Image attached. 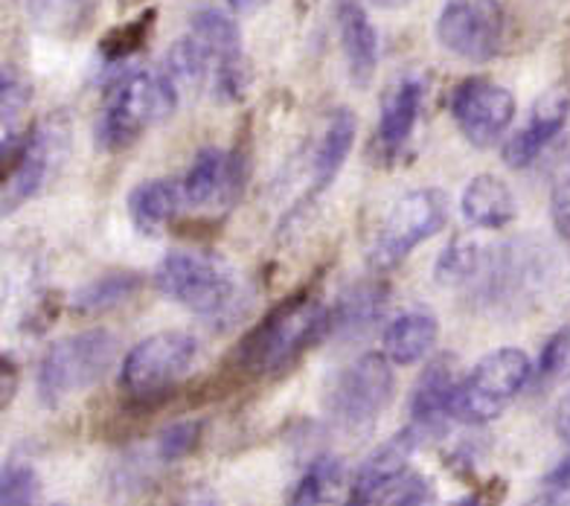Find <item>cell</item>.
<instances>
[{"instance_id":"cell-1","label":"cell","mask_w":570,"mask_h":506,"mask_svg":"<svg viewBox=\"0 0 570 506\" xmlns=\"http://www.w3.org/2000/svg\"><path fill=\"white\" fill-rule=\"evenodd\" d=\"M330 335L332 311L312 291H297L242 335L230 349V364L248 378L277 376Z\"/></svg>"},{"instance_id":"cell-2","label":"cell","mask_w":570,"mask_h":506,"mask_svg":"<svg viewBox=\"0 0 570 506\" xmlns=\"http://www.w3.org/2000/svg\"><path fill=\"white\" fill-rule=\"evenodd\" d=\"M180 88L160 70L131 68L114 76L106 88V102L94 126V143L102 151H122L135 146L142 131L173 117Z\"/></svg>"},{"instance_id":"cell-3","label":"cell","mask_w":570,"mask_h":506,"mask_svg":"<svg viewBox=\"0 0 570 506\" xmlns=\"http://www.w3.org/2000/svg\"><path fill=\"white\" fill-rule=\"evenodd\" d=\"M120 344L108 329H88L56 340L38 364L36 390L45 408H56L76 394H85L108 376Z\"/></svg>"},{"instance_id":"cell-4","label":"cell","mask_w":570,"mask_h":506,"mask_svg":"<svg viewBox=\"0 0 570 506\" xmlns=\"http://www.w3.org/2000/svg\"><path fill=\"white\" fill-rule=\"evenodd\" d=\"M155 288L166 300L178 302L184 309L216 318L236 300L239 282L230 265L222 262L204 250H173L160 259L155 271Z\"/></svg>"},{"instance_id":"cell-5","label":"cell","mask_w":570,"mask_h":506,"mask_svg":"<svg viewBox=\"0 0 570 506\" xmlns=\"http://www.w3.org/2000/svg\"><path fill=\"white\" fill-rule=\"evenodd\" d=\"M533 381V364L524 349L501 347L478 361L460 381L454 396V419L465 425H487L510 408L527 385Z\"/></svg>"},{"instance_id":"cell-6","label":"cell","mask_w":570,"mask_h":506,"mask_svg":"<svg viewBox=\"0 0 570 506\" xmlns=\"http://www.w3.org/2000/svg\"><path fill=\"white\" fill-rule=\"evenodd\" d=\"M198 356V340L178 329H166L142 338L122 358L120 385L131 401H164L173 387L193 370Z\"/></svg>"},{"instance_id":"cell-7","label":"cell","mask_w":570,"mask_h":506,"mask_svg":"<svg viewBox=\"0 0 570 506\" xmlns=\"http://www.w3.org/2000/svg\"><path fill=\"white\" fill-rule=\"evenodd\" d=\"M449 225V198L440 189H413L391 207L384 225L370 248L375 271H393L411 257L422 242L434 239Z\"/></svg>"},{"instance_id":"cell-8","label":"cell","mask_w":570,"mask_h":506,"mask_svg":"<svg viewBox=\"0 0 570 506\" xmlns=\"http://www.w3.org/2000/svg\"><path fill=\"white\" fill-rule=\"evenodd\" d=\"M65 126L47 120L32 131L3 135V216H12L21 205L45 189L47 178L65 151Z\"/></svg>"},{"instance_id":"cell-9","label":"cell","mask_w":570,"mask_h":506,"mask_svg":"<svg viewBox=\"0 0 570 506\" xmlns=\"http://www.w3.org/2000/svg\"><path fill=\"white\" fill-rule=\"evenodd\" d=\"M384 353H364L335 376L330 414L344 431H370L393 399V367Z\"/></svg>"},{"instance_id":"cell-10","label":"cell","mask_w":570,"mask_h":506,"mask_svg":"<svg viewBox=\"0 0 570 506\" xmlns=\"http://www.w3.org/2000/svg\"><path fill=\"white\" fill-rule=\"evenodd\" d=\"M507 12L501 0H445L436 18V41L465 61H489L501 53Z\"/></svg>"},{"instance_id":"cell-11","label":"cell","mask_w":570,"mask_h":506,"mask_svg":"<svg viewBox=\"0 0 570 506\" xmlns=\"http://www.w3.org/2000/svg\"><path fill=\"white\" fill-rule=\"evenodd\" d=\"M449 108L465 140L478 149H489L510 129L515 97L487 76H469L451 91Z\"/></svg>"},{"instance_id":"cell-12","label":"cell","mask_w":570,"mask_h":506,"mask_svg":"<svg viewBox=\"0 0 570 506\" xmlns=\"http://www.w3.org/2000/svg\"><path fill=\"white\" fill-rule=\"evenodd\" d=\"M458 376L449 356H436L428 361L420 381L411 394V423L405 434L420 448L431 439L449 431V419H454V396H458Z\"/></svg>"},{"instance_id":"cell-13","label":"cell","mask_w":570,"mask_h":506,"mask_svg":"<svg viewBox=\"0 0 570 506\" xmlns=\"http://www.w3.org/2000/svg\"><path fill=\"white\" fill-rule=\"evenodd\" d=\"M483 274V297L487 302H515L533 297L541 286H544V274H548V257L541 250L533 248H518L510 245L503 248L492 262L483 259L481 271Z\"/></svg>"},{"instance_id":"cell-14","label":"cell","mask_w":570,"mask_h":506,"mask_svg":"<svg viewBox=\"0 0 570 506\" xmlns=\"http://www.w3.org/2000/svg\"><path fill=\"white\" fill-rule=\"evenodd\" d=\"M242 178H245V158L239 151H222L216 146H202L196 158L189 163L180 189H184V205L204 207L210 201H233L239 196Z\"/></svg>"},{"instance_id":"cell-15","label":"cell","mask_w":570,"mask_h":506,"mask_svg":"<svg viewBox=\"0 0 570 506\" xmlns=\"http://www.w3.org/2000/svg\"><path fill=\"white\" fill-rule=\"evenodd\" d=\"M570 117V88L559 85L553 91H548L544 97H539V102L533 106L530 117H527L524 129L515 131V135L507 140L503 146V163L512 169L530 167L541 151L553 143L559 131L564 129V122Z\"/></svg>"},{"instance_id":"cell-16","label":"cell","mask_w":570,"mask_h":506,"mask_svg":"<svg viewBox=\"0 0 570 506\" xmlns=\"http://www.w3.org/2000/svg\"><path fill=\"white\" fill-rule=\"evenodd\" d=\"M425 93L428 79H422L420 73L399 76L396 82L384 91L382 113H379V143L384 151H399L411 140Z\"/></svg>"},{"instance_id":"cell-17","label":"cell","mask_w":570,"mask_h":506,"mask_svg":"<svg viewBox=\"0 0 570 506\" xmlns=\"http://www.w3.org/2000/svg\"><path fill=\"white\" fill-rule=\"evenodd\" d=\"M335 21H338L350 79L358 88H367L379 68V32L370 21L367 9L361 7L358 0H338Z\"/></svg>"},{"instance_id":"cell-18","label":"cell","mask_w":570,"mask_h":506,"mask_svg":"<svg viewBox=\"0 0 570 506\" xmlns=\"http://www.w3.org/2000/svg\"><path fill=\"white\" fill-rule=\"evenodd\" d=\"M416 452L407 434H396L391 443H384L382 448H375L367 460L361 463L358 472L353 477V498L350 504L370 506V504H382L384 492L396 484L399 477L407 472V460L411 454Z\"/></svg>"},{"instance_id":"cell-19","label":"cell","mask_w":570,"mask_h":506,"mask_svg":"<svg viewBox=\"0 0 570 506\" xmlns=\"http://www.w3.org/2000/svg\"><path fill=\"white\" fill-rule=\"evenodd\" d=\"M460 210L469 225L481 227V230H503L518 216L510 183L498 175H478L465 183L463 196H460Z\"/></svg>"},{"instance_id":"cell-20","label":"cell","mask_w":570,"mask_h":506,"mask_svg":"<svg viewBox=\"0 0 570 506\" xmlns=\"http://www.w3.org/2000/svg\"><path fill=\"white\" fill-rule=\"evenodd\" d=\"M440 338V324H436L434 311L411 309L402 311L396 320L387 324L382 335V353L391 358L396 367H411L431 356Z\"/></svg>"},{"instance_id":"cell-21","label":"cell","mask_w":570,"mask_h":506,"mask_svg":"<svg viewBox=\"0 0 570 506\" xmlns=\"http://www.w3.org/2000/svg\"><path fill=\"white\" fill-rule=\"evenodd\" d=\"M184 205V189L169 178H151L128 192V216L146 236H160Z\"/></svg>"},{"instance_id":"cell-22","label":"cell","mask_w":570,"mask_h":506,"mask_svg":"<svg viewBox=\"0 0 570 506\" xmlns=\"http://www.w3.org/2000/svg\"><path fill=\"white\" fill-rule=\"evenodd\" d=\"M387 309V288L379 282H358L346 288L338 302L332 306V335L341 338H358L367 335L379 320L384 318Z\"/></svg>"},{"instance_id":"cell-23","label":"cell","mask_w":570,"mask_h":506,"mask_svg":"<svg viewBox=\"0 0 570 506\" xmlns=\"http://www.w3.org/2000/svg\"><path fill=\"white\" fill-rule=\"evenodd\" d=\"M355 135H358V120L350 108H338V111L330 113V122H326V131H323L315 155V187H312L315 196L335 183L350 151H353Z\"/></svg>"},{"instance_id":"cell-24","label":"cell","mask_w":570,"mask_h":506,"mask_svg":"<svg viewBox=\"0 0 570 506\" xmlns=\"http://www.w3.org/2000/svg\"><path fill=\"white\" fill-rule=\"evenodd\" d=\"M142 288V277L137 271H114L99 280L85 282L73 295V311L79 315H99L126 306Z\"/></svg>"},{"instance_id":"cell-25","label":"cell","mask_w":570,"mask_h":506,"mask_svg":"<svg viewBox=\"0 0 570 506\" xmlns=\"http://www.w3.org/2000/svg\"><path fill=\"white\" fill-rule=\"evenodd\" d=\"M189 30L213 53L218 61H236L242 59V32L239 23L233 21L227 12L216 7H204L193 12L189 18Z\"/></svg>"},{"instance_id":"cell-26","label":"cell","mask_w":570,"mask_h":506,"mask_svg":"<svg viewBox=\"0 0 570 506\" xmlns=\"http://www.w3.org/2000/svg\"><path fill=\"white\" fill-rule=\"evenodd\" d=\"M97 0H27V12L38 30L50 36H79L94 18Z\"/></svg>"},{"instance_id":"cell-27","label":"cell","mask_w":570,"mask_h":506,"mask_svg":"<svg viewBox=\"0 0 570 506\" xmlns=\"http://www.w3.org/2000/svg\"><path fill=\"white\" fill-rule=\"evenodd\" d=\"M344 484V463L332 454H321L308 463V469L303 472L301 484L294 486L292 504L294 506H317L332 500V495Z\"/></svg>"},{"instance_id":"cell-28","label":"cell","mask_w":570,"mask_h":506,"mask_svg":"<svg viewBox=\"0 0 570 506\" xmlns=\"http://www.w3.org/2000/svg\"><path fill=\"white\" fill-rule=\"evenodd\" d=\"M210 61H216L210 50H207L196 36H187L178 38V41L169 47V53H166L164 68L160 70H164V73L178 85L180 91H184V88H198V85L207 79Z\"/></svg>"},{"instance_id":"cell-29","label":"cell","mask_w":570,"mask_h":506,"mask_svg":"<svg viewBox=\"0 0 570 506\" xmlns=\"http://www.w3.org/2000/svg\"><path fill=\"white\" fill-rule=\"evenodd\" d=\"M483 265V250L472 239H451L436 257L434 280L440 286H460V282H472Z\"/></svg>"},{"instance_id":"cell-30","label":"cell","mask_w":570,"mask_h":506,"mask_svg":"<svg viewBox=\"0 0 570 506\" xmlns=\"http://www.w3.org/2000/svg\"><path fill=\"white\" fill-rule=\"evenodd\" d=\"M151 23H155V9H146L142 16L135 18V21L108 30L106 38L99 41V56L106 61H111V65H117V61H126L128 56L140 53L142 44L149 41Z\"/></svg>"},{"instance_id":"cell-31","label":"cell","mask_w":570,"mask_h":506,"mask_svg":"<svg viewBox=\"0 0 570 506\" xmlns=\"http://www.w3.org/2000/svg\"><path fill=\"white\" fill-rule=\"evenodd\" d=\"M570 378V326H562L559 333H553L544 344L539 356V367H535V385L541 390L562 385Z\"/></svg>"},{"instance_id":"cell-32","label":"cell","mask_w":570,"mask_h":506,"mask_svg":"<svg viewBox=\"0 0 570 506\" xmlns=\"http://www.w3.org/2000/svg\"><path fill=\"white\" fill-rule=\"evenodd\" d=\"M204 423L202 419H184V423L166 425L158 434V457L164 463H178L202 446Z\"/></svg>"},{"instance_id":"cell-33","label":"cell","mask_w":570,"mask_h":506,"mask_svg":"<svg viewBox=\"0 0 570 506\" xmlns=\"http://www.w3.org/2000/svg\"><path fill=\"white\" fill-rule=\"evenodd\" d=\"M38 475L23 463H7L0 472V504L30 506L38 498Z\"/></svg>"},{"instance_id":"cell-34","label":"cell","mask_w":570,"mask_h":506,"mask_svg":"<svg viewBox=\"0 0 570 506\" xmlns=\"http://www.w3.org/2000/svg\"><path fill=\"white\" fill-rule=\"evenodd\" d=\"M32 97V88L23 82L21 76L12 68H3V76H0V99H3V135H16L18 120L21 113L27 111Z\"/></svg>"},{"instance_id":"cell-35","label":"cell","mask_w":570,"mask_h":506,"mask_svg":"<svg viewBox=\"0 0 570 506\" xmlns=\"http://www.w3.org/2000/svg\"><path fill=\"white\" fill-rule=\"evenodd\" d=\"M436 489L434 484L422 477L420 472L407 469L405 475L399 477L391 489L384 492L382 504L384 506H422V504H434Z\"/></svg>"},{"instance_id":"cell-36","label":"cell","mask_w":570,"mask_h":506,"mask_svg":"<svg viewBox=\"0 0 570 506\" xmlns=\"http://www.w3.org/2000/svg\"><path fill=\"white\" fill-rule=\"evenodd\" d=\"M550 212H553L556 234L570 242V175H562L553 187L550 198Z\"/></svg>"},{"instance_id":"cell-37","label":"cell","mask_w":570,"mask_h":506,"mask_svg":"<svg viewBox=\"0 0 570 506\" xmlns=\"http://www.w3.org/2000/svg\"><path fill=\"white\" fill-rule=\"evenodd\" d=\"M541 486H544V495H548L550 500L562 498L564 492H570V452L548 472V477H544V484Z\"/></svg>"},{"instance_id":"cell-38","label":"cell","mask_w":570,"mask_h":506,"mask_svg":"<svg viewBox=\"0 0 570 506\" xmlns=\"http://www.w3.org/2000/svg\"><path fill=\"white\" fill-rule=\"evenodd\" d=\"M0 376H3V390H0V401H3V408H7L12 396H16V385H18V367L12 361V356L0 358Z\"/></svg>"},{"instance_id":"cell-39","label":"cell","mask_w":570,"mask_h":506,"mask_svg":"<svg viewBox=\"0 0 570 506\" xmlns=\"http://www.w3.org/2000/svg\"><path fill=\"white\" fill-rule=\"evenodd\" d=\"M556 431L564 443H570V394L559 401V410H556Z\"/></svg>"},{"instance_id":"cell-40","label":"cell","mask_w":570,"mask_h":506,"mask_svg":"<svg viewBox=\"0 0 570 506\" xmlns=\"http://www.w3.org/2000/svg\"><path fill=\"white\" fill-rule=\"evenodd\" d=\"M233 7V12H239V16H254L263 7H268L271 0H227Z\"/></svg>"},{"instance_id":"cell-41","label":"cell","mask_w":570,"mask_h":506,"mask_svg":"<svg viewBox=\"0 0 570 506\" xmlns=\"http://www.w3.org/2000/svg\"><path fill=\"white\" fill-rule=\"evenodd\" d=\"M373 3H379V7L384 9H399V7H405L407 0H373Z\"/></svg>"}]
</instances>
